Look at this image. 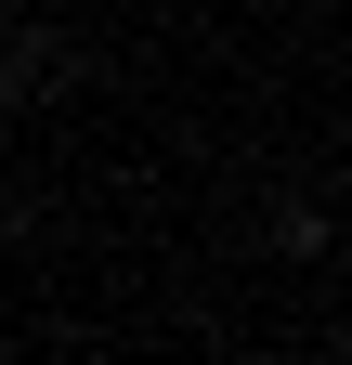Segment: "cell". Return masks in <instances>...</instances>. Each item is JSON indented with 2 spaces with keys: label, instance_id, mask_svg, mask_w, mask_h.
<instances>
[{
  "label": "cell",
  "instance_id": "1",
  "mask_svg": "<svg viewBox=\"0 0 352 365\" xmlns=\"http://www.w3.org/2000/svg\"><path fill=\"white\" fill-rule=\"evenodd\" d=\"M0 91H14V53H0Z\"/></svg>",
  "mask_w": 352,
  "mask_h": 365
}]
</instances>
